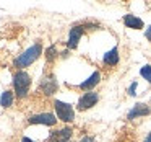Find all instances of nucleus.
Masks as SVG:
<instances>
[{"instance_id": "1", "label": "nucleus", "mask_w": 151, "mask_h": 142, "mask_svg": "<svg viewBox=\"0 0 151 142\" xmlns=\"http://www.w3.org/2000/svg\"><path fill=\"white\" fill-rule=\"evenodd\" d=\"M41 54H42V46L37 43V44H34V46L28 47L23 54H20V56L15 59L13 64H15V67H18V69H23V67L31 66L34 60H37V57H39Z\"/></svg>"}, {"instance_id": "3", "label": "nucleus", "mask_w": 151, "mask_h": 142, "mask_svg": "<svg viewBox=\"0 0 151 142\" xmlns=\"http://www.w3.org/2000/svg\"><path fill=\"white\" fill-rule=\"evenodd\" d=\"M54 108H55L57 116H59L60 121L72 122L73 119H75V111H73L72 105H68V103H63V101H60V100H55V101H54Z\"/></svg>"}, {"instance_id": "16", "label": "nucleus", "mask_w": 151, "mask_h": 142, "mask_svg": "<svg viewBox=\"0 0 151 142\" xmlns=\"http://www.w3.org/2000/svg\"><path fill=\"white\" fill-rule=\"evenodd\" d=\"M137 85H138L137 82H133V83L130 85V88H128V95H130V96H135V95H137V93H135V90H137Z\"/></svg>"}, {"instance_id": "20", "label": "nucleus", "mask_w": 151, "mask_h": 142, "mask_svg": "<svg viewBox=\"0 0 151 142\" xmlns=\"http://www.w3.org/2000/svg\"><path fill=\"white\" fill-rule=\"evenodd\" d=\"M21 142H34V141H31L29 137H23V139H21Z\"/></svg>"}, {"instance_id": "10", "label": "nucleus", "mask_w": 151, "mask_h": 142, "mask_svg": "<svg viewBox=\"0 0 151 142\" xmlns=\"http://www.w3.org/2000/svg\"><path fill=\"white\" fill-rule=\"evenodd\" d=\"M99 82H101V74H99V72H94V74H91V75H89L83 83H80V88H81V90H86V92H89V90L94 88V87L98 85Z\"/></svg>"}, {"instance_id": "15", "label": "nucleus", "mask_w": 151, "mask_h": 142, "mask_svg": "<svg viewBox=\"0 0 151 142\" xmlns=\"http://www.w3.org/2000/svg\"><path fill=\"white\" fill-rule=\"evenodd\" d=\"M55 57H57V49H55V46H50L49 49L46 51L47 62H54V60H55Z\"/></svg>"}, {"instance_id": "2", "label": "nucleus", "mask_w": 151, "mask_h": 142, "mask_svg": "<svg viewBox=\"0 0 151 142\" xmlns=\"http://www.w3.org/2000/svg\"><path fill=\"white\" fill-rule=\"evenodd\" d=\"M29 87H31L29 74L24 72V70H18L13 77V88L18 98H26L28 92H29Z\"/></svg>"}, {"instance_id": "4", "label": "nucleus", "mask_w": 151, "mask_h": 142, "mask_svg": "<svg viewBox=\"0 0 151 142\" xmlns=\"http://www.w3.org/2000/svg\"><path fill=\"white\" fill-rule=\"evenodd\" d=\"M98 101H99V95H98V93L86 92L85 95L80 96V100H78V109H81V111L89 109V108H93Z\"/></svg>"}, {"instance_id": "13", "label": "nucleus", "mask_w": 151, "mask_h": 142, "mask_svg": "<svg viewBox=\"0 0 151 142\" xmlns=\"http://www.w3.org/2000/svg\"><path fill=\"white\" fill-rule=\"evenodd\" d=\"M12 103H13V93L10 90H5L2 93V96H0V106L2 108H8V106H12Z\"/></svg>"}, {"instance_id": "18", "label": "nucleus", "mask_w": 151, "mask_h": 142, "mask_svg": "<svg viewBox=\"0 0 151 142\" xmlns=\"http://www.w3.org/2000/svg\"><path fill=\"white\" fill-rule=\"evenodd\" d=\"M81 142H94V139H93V137H83Z\"/></svg>"}, {"instance_id": "12", "label": "nucleus", "mask_w": 151, "mask_h": 142, "mask_svg": "<svg viewBox=\"0 0 151 142\" xmlns=\"http://www.w3.org/2000/svg\"><path fill=\"white\" fill-rule=\"evenodd\" d=\"M104 64L106 66H117L119 64V49L117 47H112L111 51H107V52L104 54Z\"/></svg>"}, {"instance_id": "8", "label": "nucleus", "mask_w": 151, "mask_h": 142, "mask_svg": "<svg viewBox=\"0 0 151 142\" xmlns=\"http://www.w3.org/2000/svg\"><path fill=\"white\" fill-rule=\"evenodd\" d=\"M57 88H59V85H57V80L54 79V77H46V79L41 80V85H39V90L41 92H44V95H54V93L57 92Z\"/></svg>"}, {"instance_id": "6", "label": "nucleus", "mask_w": 151, "mask_h": 142, "mask_svg": "<svg viewBox=\"0 0 151 142\" xmlns=\"http://www.w3.org/2000/svg\"><path fill=\"white\" fill-rule=\"evenodd\" d=\"M72 127H63L60 131H52L49 134V137L46 139V142H68L72 137Z\"/></svg>"}, {"instance_id": "19", "label": "nucleus", "mask_w": 151, "mask_h": 142, "mask_svg": "<svg viewBox=\"0 0 151 142\" xmlns=\"http://www.w3.org/2000/svg\"><path fill=\"white\" fill-rule=\"evenodd\" d=\"M143 142H151V132L146 135V137H145V141H143Z\"/></svg>"}, {"instance_id": "17", "label": "nucleus", "mask_w": 151, "mask_h": 142, "mask_svg": "<svg viewBox=\"0 0 151 142\" xmlns=\"http://www.w3.org/2000/svg\"><path fill=\"white\" fill-rule=\"evenodd\" d=\"M145 36H146L148 39L151 41V26H150V28H148V30H146V33H145Z\"/></svg>"}, {"instance_id": "9", "label": "nucleus", "mask_w": 151, "mask_h": 142, "mask_svg": "<svg viewBox=\"0 0 151 142\" xmlns=\"http://www.w3.org/2000/svg\"><path fill=\"white\" fill-rule=\"evenodd\" d=\"M150 113H151L150 106H146L145 103H137L132 108V111L128 113V119H135V118H140V116H148Z\"/></svg>"}, {"instance_id": "11", "label": "nucleus", "mask_w": 151, "mask_h": 142, "mask_svg": "<svg viewBox=\"0 0 151 142\" xmlns=\"http://www.w3.org/2000/svg\"><path fill=\"white\" fill-rule=\"evenodd\" d=\"M124 23L127 28H132V30H141L143 28V20H140L138 17L130 15V13L124 17Z\"/></svg>"}, {"instance_id": "7", "label": "nucleus", "mask_w": 151, "mask_h": 142, "mask_svg": "<svg viewBox=\"0 0 151 142\" xmlns=\"http://www.w3.org/2000/svg\"><path fill=\"white\" fill-rule=\"evenodd\" d=\"M83 33H85V26H81V25L73 26L72 30H70V34H68L67 47H68V49H75V47L78 46V41H80V38L83 36Z\"/></svg>"}, {"instance_id": "14", "label": "nucleus", "mask_w": 151, "mask_h": 142, "mask_svg": "<svg viewBox=\"0 0 151 142\" xmlns=\"http://www.w3.org/2000/svg\"><path fill=\"white\" fill-rule=\"evenodd\" d=\"M140 75L143 77L148 83H151V66H143V67H141Z\"/></svg>"}, {"instance_id": "5", "label": "nucleus", "mask_w": 151, "mask_h": 142, "mask_svg": "<svg viewBox=\"0 0 151 142\" xmlns=\"http://www.w3.org/2000/svg\"><path fill=\"white\" fill-rule=\"evenodd\" d=\"M29 124H44V126H54L57 122V118L52 113H41V114H34L28 119Z\"/></svg>"}]
</instances>
